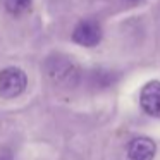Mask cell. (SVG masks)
<instances>
[{
	"instance_id": "6da1fadb",
	"label": "cell",
	"mask_w": 160,
	"mask_h": 160,
	"mask_svg": "<svg viewBox=\"0 0 160 160\" xmlns=\"http://www.w3.org/2000/svg\"><path fill=\"white\" fill-rule=\"evenodd\" d=\"M45 69L48 78L53 83L60 84V86L72 88L79 83L81 79V71L69 57L64 55H52L45 64Z\"/></svg>"
},
{
	"instance_id": "7a4b0ae2",
	"label": "cell",
	"mask_w": 160,
	"mask_h": 160,
	"mask_svg": "<svg viewBox=\"0 0 160 160\" xmlns=\"http://www.w3.org/2000/svg\"><path fill=\"white\" fill-rule=\"evenodd\" d=\"M28 86V76L19 67H5L0 71V97L2 98H16L24 93Z\"/></svg>"
},
{
	"instance_id": "3957f363",
	"label": "cell",
	"mask_w": 160,
	"mask_h": 160,
	"mask_svg": "<svg viewBox=\"0 0 160 160\" xmlns=\"http://www.w3.org/2000/svg\"><path fill=\"white\" fill-rule=\"evenodd\" d=\"M72 40L81 47H95L102 40V28L97 21H81L72 31Z\"/></svg>"
},
{
	"instance_id": "277c9868",
	"label": "cell",
	"mask_w": 160,
	"mask_h": 160,
	"mask_svg": "<svg viewBox=\"0 0 160 160\" xmlns=\"http://www.w3.org/2000/svg\"><path fill=\"white\" fill-rule=\"evenodd\" d=\"M139 105L150 117L160 119V81H150L139 93Z\"/></svg>"
},
{
	"instance_id": "5b68a950",
	"label": "cell",
	"mask_w": 160,
	"mask_h": 160,
	"mask_svg": "<svg viewBox=\"0 0 160 160\" xmlns=\"http://www.w3.org/2000/svg\"><path fill=\"white\" fill-rule=\"evenodd\" d=\"M157 152V145L153 139L139 136L129 141L128 145V158L129 160H153Z\"/></svg>"
},
{
	"instance_id": "8992f818",
	"label": "cell",
	"mask_w": 160,
	"mask_h": 160,
	"mask_svg": "<svg viewBox=\"0 0 160 160\" xmlns=\"http://www.w3.org/2000/svg\"><path fill=\"white\" fill-rule=\"evenodd\" d=\"M33 0H5V9H7L11 14L19 16L24 14L26 11H29Z\"/></svg>"
},
{
	"instance_id": "52a82bcc",
	"label": "cell",
	"mask_w": 160,
	"mask_h": 160,
	"mask_svg": "<svg viewBox=\"0 0 160 160\" xmlns=\"http://www.w3.org/2000/svg\"><path fill=\"white\" fill-rule=\"evenodd\" d=\"M114 83V76L108 71H95L93 72V84L100 88H107Z\"/></svg>"
},
{
	"instance_id": "ba28073f",
	"label": "cell",
	"mask_w": 160,
	"mask_h": 160,
	"mask_svg": "<svg viewBox=\"0 0 160 160\" xmlns=\"http://www.w3.org/2000/svg\"><path fill=\"white\" fill-rule=\"evenodd\" d=\"M0 160H14V153H12V150L7 148V146L0 148Z\"/></svg>"
},
{
	"instance_id": "9c48e42d",
	"label": "cell",
	"mask_w": 160,
	"mask_h": 160,
	"mask_svg": "<svg viewBox=\"0 0 160 160\" xmlns=\"http://www.w3.org/2000/svg\"><path fill=\"white\" fill-rule=\"evenodd\" d=\"M128 2H139V0H128Z\"/></svg>"
}]
</instances>
